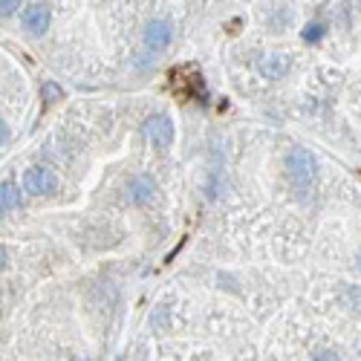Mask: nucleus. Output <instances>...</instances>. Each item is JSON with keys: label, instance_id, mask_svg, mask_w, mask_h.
<instances>
[{"label": "nucleus", "instance_id": "obj_3", "mask_svg": "<svg viewBox=\"0 0 361 361\" xmlns=\"http://www.w3.org/2000/svg\"><path fill=\"white\" fill-rule=\"evenodd\" d=\"M145 133L150 139V145H156V148H168L174 145V121L168 113H154V116H148L145 121Z\"/></svg>", "mask_w": 361, "mask_h": 361}, {"label": "nucleus", "instance_id": "obj_5", "mask_svg": "<svg viewBox=\"0 0 361 361\" xmlns=\"http://www.w3.org/2000/svg\"><path fill=\"white\" fill-rule=\"evenodd\" d=\"M171 38H174V30H171V23L168 21H148L145 23V30H142V44L148 47V49H154V52H159V49H165L171 44Z\"/></svg>", "mask_w": 361, "mask_h": 361}, {"label": "nucleus", "instance_id": "obj_1", "mask_svg": "<svg viewBox=\"0 0 361 361\" xmlns=\"http://www.w3.org/2000/svg\"><path fill=\"white\" fill-rule=\"evenodd\" d=\"M286 176L298 191H310L318 179V159L310 154L307 148H292L286 154Z\"/></svg>", "mask_w": 361, "mask_h": 361}, {"label": "nucleus", "instance_id": "obj_10", "mask_svg": "<svg viewBox=\"0 0 361 361\" xmlns=\"http://www.w3.org/2000/svg\"><path fill=\"white\" fill-rule=\"evenodd\" d=\"M321 38H324V26L321 23H310L307 30H303V40H310V44H312V40H321Z\"/></svg>", "mask_w": 361, "mask_h": 361}, {"label": "nucleus", "instance_id": "obj_9", "mask_svg": "<svg viewBox=\"0 0 361 361\" xmlns=\"http://www.w3.org/2000/svg\"><path fill=\"white\" fill-rule=\"evenodd\" d=\"M40 95H44V104H52V102H58V99H61L64 90H61L58 84H52V81H47V84L40 87Z\"/></svg>", "mask_w": 361, "mask_h": 361}, {"label": "nucleus", "instance_id": "obj_8", "mask_svg": "<svg viewBox=\"0 0 361 361\" xmlns=\"http://www.w3.org/2000/svg\"><path fill=\"white\" fill-rule=\"evenodd\" d=\"M21 205V188L12 183H0V217Z\"/></svg>", "mask_w": 361, "mask_h": 361}, {"label": "nucleus", "instance_id": "obj_4", "mask_svg": "<svg viewBox=\"0 0 361 361\" xmlns=\"http://www.w3.org/2000/svg\"><path fill=\"white\" fill-rule=\"evenodd\" d=\"M289 67H292V58H289L286 52H281V49L263 52L257 58V73L263 78H283L289 73Z\"/></svg>", "mask_w": 361, "mask_h": 361}, {"label": "nucleus", "instance_id": "obj_15", "mask_svg": "<svg viewBox=\"0 0 361 361\" xmlns=\"http://www.w3.org/2000/svg\"><path fill=\"white\" fill-rule=\"evenodd\" d=\"M356 266H358V269H361V252H358V260H356Z\"/></svg>", "mask_w": 361, "mask_h": 361}, {"label": "nucleus", "instance_id": "obj_14", "mask_svg": "<svg viewBox=\"0 0 361 361\" xmlns=\"http://www.w3.org/2000/svg\"><path fill=\"white\" fill-rule=\"evenodd\" d=\"M6 260H9V255H6V248H3V246H0V272H3V269H6Z\"/></svg>", "mask_w": 361, "mask_h": 361}, {"label": "nucleus", "instance_id": "obj_7", "mask_svg": "<svg viewBox=\"0 0 361 361\" xmlns=\"http://www.w3.org/2000/svg\"><path fill=\"white\" fill-rule=\"evenodd\" d=\"M156 197V185L150 176H133L128 183V202L130 205H148Z\"/></svg>", "mask_w": 361, "mask_h": 361}, {"label": "nucleus", "instance_id": "obj_2", "mask_svg": "<svg viewBox=\"0 0 361 361\" xmlns=\"http://www.w3.org/2000/svg\"><path fill=\"white\" fill-rule=\"evenodd\" d=\"M23 191L32 194V197H52V194L58 191V176H55V171L44 168V165L26 168V174H23Z\"/></svg>", "mask_w": 361, "mask_h": 361}, {"label": "nucleus", "instance_id": "obj_11", "mask_svg": "<svg viewBox=\"0 0 361 361\" xmlns=\"http://www.w3.org/2000/svg\"><path fill=\"white\" fill-rule=\"evenodd\" d=\"M312 361H341V358H338V353H332V350H321Z\"/></svg>", "mask_w": 361, "mask_h": 361}, {"label": "nucleus", "instance_id": "obj_12", "mask_svg": "<svg viewBox=\"0 0 361 361\" xmlns=\"http://www.w3.org/2000/svg\"><path fill=\"white\" fill-rule=\"evenodd\" d=\"M15 9H18V3H12V0H0V15H12Z\"/></svg>", "mask_w": 361, "mask_h": 361}, {"label": "nucleus", "instance_id": "obj_13", "mask_svg": "<svg viewBox=\"0 0 361 361\" xmlns=\"http://www.w3.org/2000/svg\"><path fill=\"white\" fill-rule=\"evenodd\" d=\"M6 139H9V124L0 119V145H6Z\"/></svg>", "mask_w": 361, "mask_h": 361}, {"label": "nucleus", "instance_id": "obj_6", "mask_svg": "<svg viewBox=\"0 0 361 361\" xmlns=\"http://www.w3.org/2000/svg\"><path fill=\"white\" fill-rule=\"evenodd\" d=\"M49 6L44 3H30L23 12H21V23H23V30L26 32H32V35H44L49 30Z\"/></svg>", "mask_w": 361, "mask_h": 361}]
</instances>
